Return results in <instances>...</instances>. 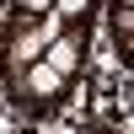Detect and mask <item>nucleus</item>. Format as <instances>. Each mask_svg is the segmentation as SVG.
<instances>
[{
    "label": "nucleus",
    "mask_w": 134,
    "mask_h": 134,
    "mask_svg": "<svg viewBox=\"0 0 134 134\" xmlns=\"http://www.w3.org/2000/svg\"><path fill=\"white\" fill-rule=\"evenodd\" d=\"M54 11H59V16H64V21L75 27V21H86V11H91V0H54Z\"/></svg>",
    "instance_id": "obj_4"
},
{
    "label": "nucleus",
    "mask_w": 134,
    "mask_h": 134,
    "mask_svg": "<svg viewBox=\"0 0 134 134\" xmlns=\"http://www.w3.org/2000/svg\"><path fill=\"white\" fill-rule=\"evenodd\" d=\"M81 59H86V21H75L64 38H54L48 48H43V64L59 70V75H75V70H81Z\"/></svg>",
    "instance_id": "obj_1"
},
{
    "label": "nucleus",
    "mask_w": 134,
    "mask_h": 134,
    "mask_svg": "<svg viewBox=\"0 0 134 134\" xmlns=\"http://www.w3.org/2000/svg\"><path fill=\"white\" fill-rule=\"evenodd\" d=\"M113 11H134V0H113Z\"/></svg>",
    "instance_id": "obj_6"
},
{
    "label": "nucleus",
    "mask_w": 134,
    "mask_h": 134,
    "mask_svg": "<svg viewBox=\"0 0 134 134\" xmlns=\"http://www.w3.org/2000/svg\"><path fill=\"white\" fill-rule=\"evenodd\" d=\"M21 11H27V16H43V11H54V0H16Z\"/></svg>",
    "instance_id": "obj_5"
},
{
    "label": "nucleus",
    "mask_w": 134,
    "mask_h": 134,
    "mask_svg": "<svg viewBox=\"0 0 134 134\" xmlns=\"http://www.w3.org/2000/svg\"><path fill=\"white\" fill-rule=\"evenodd\" d=\"M21 81H27V97H38V102H54V97L64 91V75L59 70H48V64H27V75H21Z\"/></svg>",
    "instance_id": "obj_2"
},
{
    "label": "nucleus",
    "mask_w": 134,
    "mask_h": 134,
    "mask_svg": "<svg viewBox=\"0 0 134 134\" xmlns=\"http://www.w3.org/2000/svg\"><path fill=\"white\" fill-rule=\"evenodd\" d=\"M11 59H21V64H38V59H43V38H38L32 27L11 32Z\"/></svg>",
    "instance_id": "obj_3"
}]
</instances>
